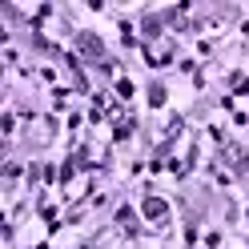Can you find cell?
I'll return each instance as SVG.
<instances>
[{
	"label": "cell",
	"instance_id": "cell-1",
	"mask_svg": "<svg viewBox=\"0 0 249 249\" xmlns=\"http://www.w3.org/2000/svg\"><path fill=\"white\" fill-rule=\"evenodd\" d=\"M145 217L149 221H161L165 217V201H145Z\"/></svg>",
	"mask_w": 249,
	"mask_h": 249
}]
</instances>
